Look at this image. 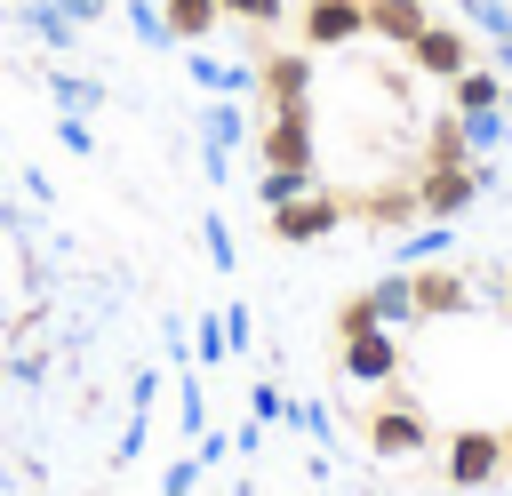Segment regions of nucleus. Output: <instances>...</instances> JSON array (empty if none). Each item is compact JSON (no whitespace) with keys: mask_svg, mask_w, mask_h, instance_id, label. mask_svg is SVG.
Segmentation results:
<instances>
[{"mask_svg":"<svg viewBox=\"0 0 512 496\" xmlns=\"http://www.w3.org/2000/svg\"><path fill=\"white\" fill-rule=\"evenodd\" d=\"M432 256H448V224H440V216H424V224L400 240V272H416V264H432Z\"/></svg>","mask_w":512,"mask_h":496,"instance_id":"obj_19","label":"nucleus"},{"mask_svg":"<svg viewBox=\"0 0 512 496\" xmlns=\"http://www.w3.org/2000/svg\"><path fill=\"white\" fill-rule=\"evenodd\" d=\"M288 416H296V432H312V440H328V408H320V400H288Z\"/></svg>","mask_w":512,"mask_h":496,"instance_id":"obj_30","label":"nucleus"},{"mask_svg":"<svg viewBox=\"0 0 512 496\" xmlns=\"http://www.w3.org/2000/svg\"><path fill=\"white\" fill-rule=\"evenodd\" d=\"M312 48H256V96H264V112L272 104H304L312 96Z\"/></svg>","mask_w":512,"mask_h":496,"instance_id":"obj_10","label":"nucleus"},{"mask_svg":"<svg viewBox=\"0 0 512 496\" xmlns=\"http://www.w3.org/2000/svg\"><path fill=\"white\" fill-rule=\"evenodd\" d=\"M336 368H344L352 384H368V392L400 384V368H408L400 328H344V336H336Z\"/></svg>","mask_w":512,"mask_h":496,"instance_id":"obj_5","label":"nucleus"},{"mask_svg":"<svg viewBox=\"0 0 512 496\" xmlns=\"http://www.w3.org/2000/svg\"><path fill=\"white\" fill-rule=\"evenodd\" d=\"M448 112L456 120H480V112H504V72L480 56V64H464L456 80H448Z\"/></svg>","mask_w":512,"mask_h":496,"instance_id":"obj_12","label":"nucleus"},{"mask_svg":"<svg viewBox=\"0 0 512 496\" xmlns=\"http://www.w3.org/2000/svg\"><path fill=\"white\" fill-rule=\"evenodd\" d=\"M200 248H208V264H216V272H232V264H240V248H232V224H224V216H200Z\"/></svg>","mask_w":512,"mask_h":496,"instance_id":"obj_24","label":"nucleus"},{"mask_svg":"<svg viewBox=\"0 0 512 496\" xmlns=\"http://www.w3.org/2000/svg\"><path fill=\"white\" fill-rule=\"evenodd\" d=\"M336 224H352L336 184H312V192H296V200L272 208V240H280V248H312V240H328Z\"/></svg>","mask_w":512,"mask_h":496,"instance_id":"obj_7","label":"nucleus"},{"mask_svg":"<svg viewBox=\"0 0 512 496\" xmlns=\"http://www.w3.org/2000/svg\"><path fill=\"white\" fill-rule=\"evenodd\" d=\"M360 40H368V0H304L296 8V48L336 56V48H360Z\"/></svg>","mask_w":512,"mask_h":496,"instance_id":"obj_9","label":"nucleus"},{"mask_svg":"<svg viewBox=\"0 0 512 496\" xmlns=\"http://www.w3.org/2000/svg\"><path fill=\"white\" fill-rule=\"evenodd\" d=\"M320 184V168H256V200L264 208H280V200H296V192H312Z\"/></svg>","mask_w":512,"mask_h":496,"instance_id":"obj_18","label":"nucleus"},{"mask_svg":"<svg viewBox=\"0 0 512 496\" xmlns=\"http://www.w3.org/2000/svg\"><path fill=\"white\" fill-rule=\"evenodd\" d=\"M56 8H64V16H72V24H80V32H88V24H96V16H104V8H112V0H56Z\"/></svg>","mask_w":512,"mask_h":496,"instance_id":"obj_32","label":"nucleus"},{"mask_svg":"<svg viewBox=\"0 0 512 496\" xmlns=\"http://www.w3.org/2000/svg\"><path fill=\"white\" fill-rule=\"evenodd\" d=\"M504 464H512V424H504Z\"/></svg>","mask_w":512,"mask_h":496,"instance_id":"obj_33","label":"nucleus"},{"mask_svg":"<svg viewBox=\"0 0 512 496\" xmlns=\"http://www.w3.org/2000/svg\"><path fill=\"white\" fill-rule=\"evenodd\" d=\"M480 56H488V40H472V32L456 24V16H432V24H424V32L408 40V64H416L424 80H440V88H448V80H456L464 64H480Z\"/></svg>","mask_w":512,"mask_h":496,"instance_id":"obj_6","label":"nucleus"},{"mask_svg":"<svg viewBox=\"0 0 512 496\" xmlns=\"http://www.w3.org/2000/svg\"><path fill=\"white\" fill-rule=\"evenodd\" d=\"M248 144H256V168H320V104L312 96L304 104H272L248 128Z\"/></svg>","mask_w":512,"mask_h":496,"instance_id":"obj_1","label":"nucleus"},{"mask_svg":"<svg viewBox=\"0 0 512 496\" xmlns=\"http://www.w3.org/2000/svg\"><path fill=\"white\" fill-rule=\"evenodd\" d=\"M224 448H232V440H224V432H216V424H208V432H200V440H192V456H200V472H208V464H224Z\"/></svg>","mask_w":512,"mask_h":496,"instance_id":"obj_31","label":"nucleus"},{"mask_svg":"<svg viewBox=\"0 0 512 496\" xmlns=\"http://www.w3.org/2000/svg\"><path fill=\"white\" fill-rule=\"evenodd\" d=\"M408 288H416V320H464V312L480 304V288H472L464 272H448V264H416Z\"/></svg>","mask_w":512,"mask_h":496,"instance_id":"obj_11","label":"nucleus"},{"mask_svg":"<svg viewBox=\"0 0 512 496\" xmlns=\"http://www.w3.org/2000/svg\"><path fill=\"white\" fill-rule=\"evenodd\" d=\"M344 216H352V224H368V232H408V224H424L416 168H392L384 184H352V192H344Z\"/></svg>","mask_w":512,"mask_h":496,"instance_id":"obj_3","label":"nucleus"},{"mask_svg":"<svg viewBox=\"0 0 512 496\" xmlns=\"http://www.w3.org/2000/svg\"><path fill=\"white\" fill-rule=\"evenodd\" d=\"M448 16L464 32H488V40H512V8L504 0H448Z\"/></svg>","mask_w":512,"mask_h":496,"instance_id":"obj_17","label":"nucleus"},{"mask_svg":"<svg viewBox=\"0 0 512 496\" xmlns=\"http://www.w3.org/2000/svg\"><path fill=\"white\" fill-rule=\"evenodd\" d=\"M216 16H224V32H272V24H288V0H216Z\"/></svg>","mask_w":512,"mask_h":496,"instance_id":"obj_16","label":"nucleus"},{"mask_svg":"<svg viewBox=\"0 0 512 496\" xmlns=\"http://www.w3.org/2000/svg\"><path fill=\"white\" fill-rule=\"evenodd\" d=\"M504 112H512V80H504Z\"/></svg>","mask_w":512,"mask_h":496,"instance_id":"obj_34","label":"nucleus"},{"mask_svg":"<svg viewBox=\"0 0 512 496\" xmlns=\"http://www.w3.org/2000/svg\"><path fill=\"white\" fill-rule=\"evenodd\" d=\"M504 304H512V272H504Z\"/></svg>","mask_w":512,"mask_h":496,"instance_id":"obj_35","label":"nucleus"},{"mask_svg":"<svg viewBox=\"0 0 512 496\" xmlns=\"http://www.w3.org/2000/svg\"><path fill=\"white\" fill-rule=\"evenodd\" d=\"M368 448H376V456H424V448H432V424H424V408H416L400 384L376 392V408H368Z\"/></svg>","mask_w":512,"mask_h":496,"instance_id":"obj_8","label":"nucleus"},{"mask_svg":"<svg viewBox=\"0 0 512 496\" xmlns=\"http://www.w3.org/2000/svg\"><path fill=\"white\" fill-rule=\"evenodd\" d=\"M96 104H104V88H96L88 72H56V112H80V120H88Z\"/></svg>","mask_w":512,"mask_h":496,"instance_id":"obj_22","label":"nucleus"},{"mask_svg":"<svg viewBox=\"0 0 512 496\" xmlns=\"http://www.w3.org/2000/svg\"><path fill=\"white\" fill-rule=\"evenodd\" d=\"M24 24H32V32L48 40V48H72V40H80V24H72V16L56 8V0H24Z\"/></svg>","mask_w":512,"mask_h":496,"instance_id":"obj_20","label":"nucleus"},{"mask_svg":"<svg viewBox=\"0 0 512 496\" xmlns=\"http://www.w3.org/2000/svg\"><path fill=\"white\" fill-rule=\"evenodd\" d=\"M192 360H200V368H216V360H232V336H224V312H200V320H192Z\"/></svg>","mask_w":512,"mask_h":496,"instance_id":"obj_21","label":"nucleus"},{"mask_svg":"<svg viewBox=\"0 0 512 496\" xmlns=\"http://www.w3.org/2000/svg\"><path fill=\"white\" fill-rule=\"evenodd\" d=\"M192 80H200L208 96H248V88H256V56L240 64V56H208V48H192Z\"/></svg>","mask_w":512,"mask_h":496,"instance_id":"obj_15","label":"nucleus"},{"mask_svg":"<svg viewBox=\"0 0 512 496\" xmlns=\"http://www.w3.org/2000/svg\"><path fill=\"white\" fill-rule=\"evenodd\" d=\"M176 424H184V440H200L208 432V392H200V376L184 368V384H176Z\"/></svg>","mask_w":512,"mask_h":496,"instance_id":"obj_23","label":"nucleus"},{"mask_svg":"<svg viewBox=\"0 0 512 496\" xmlns=\"http://www.w3.org/2000/svg\"><path fill=\"white\" fill-rule=\"evenodd\" d=\"M488 160H416V200H424V216H440V224H456L480 192H488Z\"/></svg>","mask_w":512,"mask_h":496,"instance_id":"obj_2","label":"nucleus"},{"mask_svg":"<svg viewBox=\"0 0 512 496\" xmlns=\"http://www.w3.org/2000/svg\"><path fill=\"white\" fill-rule=\"evenodd\" d=\"M128 24H136V32H144V40H168V16H160V8H152V0H128Z\"/></svg>","mask_w":512,"mask_h":496,"instance_id":"obj_27","label":"nucleus"},{"mask_svg":"<svg viewBox=\"0 0 512 496\" xmlns=\"http://www.w3.org/2000/svg\"><path fill=\"white\" fill-rule=\"evenodd\" d=\"M224 336H232V352H248V344H256V320H248V304H224Z\"/></svg>","mask_w":512,"mask_h":496,"instance_id":"obj_29","label":"nucleus"},{"mask_svg":"<svg viewBox=\"0 0 512 496\" xmlns=\"http://www.w3.org/2000/svg\"><path fill=\"white\" fill-rule=\"evenodd\" d=\"M192 480H200V456H176V464L160 472V496H192Z\"/></svg>","mask_w":512,"mask_h":496,"instance_id":"obj_26","label":"nucleus"},{"mask_svg":"<svg viewBox=\"0 0 512 496\" xmlns=\"http://www.w3.org/2000/svg\"><path fill=\"white\" fill-rule=\"evenodd\" d=\"M248 416H256V424H280V416H288V392H280V384H256V392H248Z\"/></svg>","mask_w":512,"mask_h":496,"instance_id":"obj_25","label":"nucleus"},{"mask_svg":"<svg viewBox=\"0 0 512 496\" xmlns=\"http://www.w3.org/2000/svg\"><path fill=\"white\" fill-rule=\"evenodd\" d=\"M440 472H448V488H496L512 464H504V432L496 424H464V432H448L440 440Z\"/></svg>","mask_w":512,"mask_h":496,"instance_id":"obj_4","label":"nucleus"},{"mask_svg":"<svg viewBox=\"0 0 512 496\" xmlns=\"http://www.w3.org/2000/svg\"><path fill=\"white\" fill-rule=\"evenodd\" d=\"M360 304H368V320H376V328H416V288H408V272L368 280V288H360Z\"/></svg>","mask_w":512,"mask_h":496,"instance_id":"obj_13","label":"nucleus"},{"mask_svg":"<svg viewBox=\"0 0 512 496\" xmlns=\"http://www.w3.org/2000/svg\"><path fill=\"white\" fill-rule=\"evenodd\" d=\"M424 24H432L424 0H368V40H384V48H408Z\"/></svg>","mask_w":512,"mask_h":496,"instance_id":"obj_14","label":"nucleus"},{"mask_svg":"<svg viewBox=\"0 0 512 496\" xmlns=\"http://www.w3.org/2000/svg\"><path fill=\"white\" fill-rule=\"evenodd\" d=\"M56 136H64V152H80V160L96 152V144H88V120H80V112H56Z\"/></svg>","mask_w":512,"mask_h":496,"instance_id":"obj_28","label":"nucleus"}]
</instances>
